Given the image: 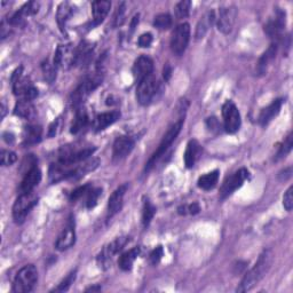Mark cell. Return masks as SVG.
<instances>
[{
  "instance_id": "obj_37",
  "label": "cell",
  "mask_w": 293,
  "mask_h": 293,
  "mask_svg": "<svg viewBox=\"0 0 293 293\" xmlns=\"http://www.w3.org/2000/svg\"><path fill=\"white\" fill-rule=\"evenodd\" d=\"M154 25L159 30H166L172 25V17L169 14H159L155 17Z\"/></svg>"
},
{
  "instance_id": "obj_31",
  "label": "cell",
  "mask_w": 293,
  "mask_h": 293,
  "mask_svg": "<svg viewBox=\"0 0 293 293\" xmlns=\"http://www.w3.org/2000/svg\"><path fill=\"white\" fill-rule=\"evenodd\" d=\"M42 129L40 126L30 125L24 130V143L25 144H34L38 143L42 140Z\"/></svg>"
},
{
  "instance_id": "obj_1",
  "label": "cell",
  "mask_w": 293,
  "mask_h": 293,
  "mask_svg": "<svg viewBox=\"0 0 293 293\" xmlns=\"http://www.w3.org/2000/svg\"><path fill=\"white\" fill-rule=\"evenodd\" d=\"M271 252L269 250L262 252L253 268L247 272V274H245L244 279L242 280L240 286L237 287V292H247L253 289L258 283L264 279L267 272H268L271 266Z\"/></svg>"
},
{
  "instance_id": "obj_9",
  "label": "cell",
  "mask_w": 293,
  "mask_h": 293,
  "mask_svg": "<svg viewBox=\"0 0 293 293\" xmlns=\"http://www.w3.org/2000/svg\"><path fill=\"white\" fill-rule=\"evenodd\" d=\"M222 116H224L225 130L228 133H235L241 127V114L239 108L232 101H226L222 105Z\"/></svg>"
},
{
  "instance_id": "obj_13",
  "label": "cell",
  "mask_w": 293,
  "mask_h": 293,
  "mask_svg": "<svg viewBox=\"0 0 293 293\" xmlns=\"http://www.w3.org/2000/svg\"><path fill=\"white\" fill-rule=\"evenodd\" d=\"M76 50L69 45H61L59 46L54 57V64L57 68L68 69L75 65Z\"/></svg>"
},
{
  "instance_id": "obj_16",
  "label": "cell",
  "mask_w": 293,
  "mask_h": 293,
  "mask_svg": "<svg viewBox=\"0 0 293 293\" xmlns=\"http://www.w3.org/2000/svg\"><path fill=\"white\" fill-rule=\"evenodd\" d=\"M126 190H127V185H123L118 187V188L114 191L113 195L110 196L108 203V213H107L108 219L114 218V216L122 210Z\"/></svg>"
},
{
  "instance_id": "obj_3",
  "label": "cell",
  "mask_w": 293,
  "mask_h": 293,
  "mask_svg": "<svg viewBox=\"0 0 293 293\" xmlns=\"http://www.w3.org/2000/svg\"><path fill=\"white\" fill-rule=\"evenodd\" d=\"M12 84L14 94L20 100L32 101L38 97V89L30 83V80L23 76V68L20 67L15 70L12 76Z\"/></svg>"
},
{
  "instance_id": "obj_32",
  "label": "cell",
  "mask_w": 293,
  "mask_h": 293,
  "mask_svg": "<svg viewBox=\"0 0 293 293\" xmlns=\"http://www.w3.org/2000/svg\"><path fill=\"white\" fill-rule=\"evenodd\" d=\"M72 14H74V9H72L71 6H70V4L62 3L59 6V9H58V22H59L60 28H61L62 30L65 27V23H67L70 20V17L72 16Z\"/></svg>"
},
{
  "instance_id": "obj_15",
  "label": "cell",
  "mask_w": 293,
  "mask_h": 293,
  "mask_svg": "<svg viewBox=\"0 0 293 293\" xmlns=\"http://www.w3.org/2000/svg\"><path fill=\"white\" fill-rule=\"evenodd\" d=\"M133 76L134 78L138 80V82H141L143 78L148 77V76L153 75L154 71V62L149 57H145V55H142L136 59V61L133 64Z\"/></svg>"
},
{
  "instance_id": "obj_24",
  "label": "cell",
  "mask_w": 293,
  "mask_h": 293,
  "mask_svg": "<svg viewBox=\"0 0 293 293\" xmlns=\"http://www.w3.org/2000/svg\"><path fill=\"white\" fill-rule=\"evenodd\" d=\"M14 114L23 119H32L36 115V110L31 101L19 100L14 108Z\"/></svg>"
},
{
  "instance_id": "obj_30",
  "label": "cell",
  "mask_w": 293,
  "mask_h": 293,
  "mask_svg": "<svg viewBox=\"0 0 293 293\" xmlns=\"http://www.w3.org/2000/svg\"><path fill=\"white\" fill-rule=\"evenodd\" d=\"M218 180H219V171L215 170L202 175L198 181H197V185H198L200 189L211 190L214 188L216 184H218Z\"/></svg>"
},
{
  "instance_id": "obj_21",
  "label": "cell",
  "mask_w": 293,
  "mask_h": 293,
  "mask_svg": "<svg viewBox=\"0 0 293 293\" xmlns=\"http://www.w3.org/2000/svg\"><path fill=\"white\" fill-rule=\"evenodd\" d=\"M38 11H39V4L38 3L30 2L28 4H25L19 12H16L13 15V17L11 19V24L17 25L22 21H24V19H27L28 16H31V15H34L36 13H38Z\"/></svg>"
},
{
  "instance_id": "obj_6",
  "label": "cell",
  "mask_w": 293,
  "mask_h": 293,
  "mask_svg": "<svg viewBox=\"0 0 293 293\" xmlns=\"http://www.w3.org/2000/svg\"><path fill=\"white\" fill-rule=\"evenodd\" d=\"M102 75L100 74H95L90 76V77L86 78L84 82L76 88L72 94V104L75 107H79V105L84 102L85 99L102 84Z\"/></svg>"
},
{
  "instance_id": "obj_49",
  "label": "cell",
  "mask_w": 293,
  "mask_h": 293,
  "mask_svg": "<svg viewBox=\"0 0 293 293\" xmlns=\"http://www.w3.org/2000/svg\"><path fill=\"white\" fill-rule=\"evenodd\" d=\"M57 126H58L57 123H53V125L50 126V127H49V133H48L49 136H53V135H55V133H57Z\"/></svg>"
},
{
  "instance_id": "obj_11",
  "label": "cell",
  "mask_w": 293,
  "mask_h": 293,
  "mask_svg": "<svg viewBox=\"0 0 293 293\" xmlns=\"http://www.w3.org/2000/svg\"><path fill=\"white\" fill-rule=\"evenodd\" d=\"M249 176L250 173L246 169H241L235 172L232 175L228 176L221 187V191H220L221 198L225 199L227 197H229L230 195L234 194L237 189H240L241 187L244 185L245 181L249 179Z\"/></svg>"
},
{
  "instance_id": "obj_34",
  "label": "cell",
  "mask_w": 293,
  "mask_h": 293,
  "mask_svg": "<svg viewBox=\"0 0 293 293\" xmlns=\"http://www.w3.org/2000/svg\"><path fill=\"white\" fill-rule=\"evenodd\" d=\"M42 70L45 80L52 84L55 79H57V67L54 63H50L49 61L44 62L42 64Z\"/></svg>"
},
{
  "instance_id": "obj_7",
  "label": "cell",
  "mask_w": 293,
  "mask_h": 293,
  "mask_svg": "<svg viewBox=\"0 0 293 293\" xmlns=\"http://www.w3.org/2000/svg\"><path fill=\"white\" fill-rule=\"evenodd\" d=\"M190 39V27L188 23L178 25L172 33L171 49L175 55H182L188 47Z\"/></svg>"
},
{
  "instance_id": "obj_35",
  "label": "cell",
  "mask_w": 293,
  "mask_h": 293,
  "mask_svg": "<svg viewBox=\"0 0 293 293\" xmlns=\"http://www.w3.org/2000/svg\"><path fill=\"white\" fill-rule=\"evenodd\" d=\"M155 213H156L155 206L151 204L149 200H145L144 205H143V211H142V224L144 227L149 226L151 220H153L154 218Z\"/></svg>"
},
{
  "instance_id": "obj_47",
  "label": "cell",
  "mask_w": 293,
  "mask_h": 293,
  "mask_svg": "<svg viewBox=\"0 0 293 293\" xmlns=\"http://www.w3.org/2000/svg\"><path fill=\"white\" fill-rule=\"evenodd\" d=\"M199 211H200V208L197 203H193L189 206H187V212L190 214H197V213H199Z\"/></svg>"
},
{
  "instance_id": "obj_46",
  "label": "cell",
  "mask_w": 293,
  "mask_h": 293,
  "mask_svg": "<svg viewBox=\"0 0 293 293\" xmlns=\"http://www.w3.org/2000/svg\"><path fill=\"white\" fill-rule=\"evenodd\" d=\"M124 13H125V4H122V6L118 8L117 13H116L115 16V24L120 25L124 21Z\"/></svg>"
},
{
  "instance_id": "obj_22",
  "label": "cell",
  "mask_w": 293,
  "mask_h": 293,
  "mask_svg": "<svg viewBox=\"0 0 293 293\" xmlns=\"http://www.w3.org/2000/svg\"><path fill=\"white\" fill-rule=\"evenodd\" d=\"M111 8V3L105 2V0H100V2H94L92 4V12L94 24H100L104 21Z\"/></svg>"
},
{
  "instance_id": "obj_26",
  "label": "cell",
  "mask_w": 293,
  "mask_h": 293,
  "mask_svg": "<svg viewBox=\"0 0 293 293\" xmlns=\"http://www.w3.org/2000/svg\"><path fill=\"white\" fill-rule=\"evenodd\" d=\"M276 52H277V45L272 44L270 45L269 48L261 55L259 62H258V72L260 75H265L267 72V69H268L269 64L276 57Z\"/></svg>"
},
{
  "instance_id": "obj_27",
  "label": "cell",
  "mask_w": 293,
  "mask_h": 293,
  "mask_svg": "<svg viewBox=\"0 0 293 293\" xmlns=\"http://www.w3.org/2000/svg\"><path fill=\"white\" fill-rule=\"evenodd\" d=\"M120 117L119 111H110V113L101 114L97 117L95 120V129L98 131H103L108 127V126L113 125L114 123L117 122Z\"/></svg>"
},
{
  "instance_id": "obj_36",
  "label": "cell",
  "mask_w": 293,
  "mask_h": 293,
  "mask_svg": "<svg viewBox=\"0 0 293 293\" xmlns=\"http://www.w3.org/2000/svg\"><path fill=\"white\" fill-rule=\"evenodd\" d=\"M190 7H191V2H189V0H184V2L176 4V6L174 8L175 16L180 20L186 19L189 15Z\"/></svg>"
},
{
  "instance_id": "obj_28",
  "label": "cell",
  "mask_w": 293,
  "mask_h": 293,
  "mask_svg": "<svg viewBox=\"0 0 293 293\" xmlns=\"http://www.w3.org/2000/svg\"><path fill=\"white\" fill-rule=\"evenodd\" d=\"M216 17H215V14L213 11H210L209 13H206L203 16V19H202L198 22V24H197L196 33H195L196 39L204 38L206 32L209 31V29L211 28V25L214 23Z\"/></svg>"
},
{
  "instance_id": "obj_23",
  "label": "cell",
  "mask_w": 293,
  "mask_h": 293,
  "mask_svg": "<svg viewBox=\"0 0 293 293\" xmlns=\"http://www.w3.org/2000/svg\"><path fill=\"white\" fill-rule=\"evenodd\" d=\"M200 154V145L196 140H190L187 144V149L185 153V164L187 169L194 168L197 158Z\"/></svg>"
},
{
  "instance_id": "obj_29",
  "label": "cell",
  "mask_w": 293,
  "mask_h": 293,
  "mask_svg": "<svg viewBox=\"0 0 293 293\" xmlns=\"http://www.w3.org/2000/svg\"><path fill=\"white\" fill-rule=\"evenodd\" d=\"M140 254V247H133L132 250H130L127 252H125L122 255H120L118 260L119 268L124 271H129L132 269L134 261L136 260V258Z\"/></svg>"
},
{
  "instance_id": "obj_2",
  "label": "cell",
  "mask_w": 293,
  "mask_h": 293,
  "mask_svg": "<svg viewBox=\"0 0 293 293\" xmlns=\"http://www.w3.org/2000/svg\"><path fill=\"white\" fill-rule=\"evenodd\" d=\"M182 125H184V120L180 119L179 122H176L174 125H172L169 129L168 132H166V134L163 136V139H161L157 150L155 151L153 156L149 158L148 163L145 164V169H144L145 172L151 171V169L154 168L161 156L165 155L166 151H168L170 146L172 145V143H173L175 139L178 138L179 133L181 132V129H182Z\"/></svg>"
},
{
  "instance_id": "obj_33",
  "label": "cell",
  "mask_w": 293,
  "mask_h": 293,
  "mask_svg": "<svg viewBox=\"0 0 293 293\" xmlns=\"http://www.w3.org/2000/svg\"><path fill=\"white\" fill-rule=\"evenodd\" d=\"M88 123V116L87 113L85 110H79L77 115H76V118L71 126V133L77 134L80 132L84 127H86V125Z\"/></svg>"
},
{
  "instance_id": "obj_43",
  "label": "cell",
  "mask_w": 293,
  "mask_h": 293,
  "mask_svg": "<svg viewBox=\"0 0 293 293\" xmlns=\"http://www.w3.org/2000/svg\"><path fill=\"white\" fill-rule=\"evenodd\" d=\"M164 257V250L161 246H157L155 250H153L150 255H149V260L151 265H157L159 264V261L161 260V258Z\"/></svg>"
},
{
  "instance_id": "obj_12",
  "label": "cell",
  "mask_w": 293,
  "mask_h": 293,
  "mask_svg": "<svg viewBox=\"0 0 293 293\" xmlns=\"http://www.w3.org/2000/svg\"><path fill=\"white\" fill-rule=\"evenodd\" d=\"M236 16H237V11L234 6L221 7L219 11V16L216 19L218 20L216 25H218L219 31L225 34L230 33L232 28H234Z\"/></svg>"
},
{
  "instance_id": "obj_20",
  "label": "cell",
  "mask_w": 293,
  "mask_h": 293,
  "mask_svg": "<svg viewBox=\"0 0 293 293\" xmlns=\"http://www.w3.org/2000/svg\"><path fill=\"white\" fill-rule=\"evenodd\" d=\"M76 242V232H75V228L72 224H70L67 228H65L60 236L58 237V241H57V249L59 251H64V250H68Z\"/></svg>"
},
{
  "instance_id": "obj_14",
  "label": "cell",
  "mask_w": 293,
  "mask_h": 293,
  "mask_svg": "<svg viewBox=\"0 0 293 293\" xmlns=\"http://www.w3.org/2000/svg\"><path fill=\"white\" fill-rule=\"evenodd\" d=\"M134 149V140L130 136H119L116 139L113 149V157L115 160H122L127 157Z\"/></svg>"
},
{
  "instance_id": "obj_50",
  "label": "cell",
  "mask_w": 293,
  "mask_h": 293,
  "mask_svg": "<svg viewBox=\"0 0 293 293\" xmlns=\"http://www.w3.org/2000/svg\"><path fill=\"white\" fill-rule=\"evenodd\" d=\"M86 291L87 292H94V291H101V286H90L88 287V289H86Z\"/></svg>"
},
{
  "instance_id": "obj_48",
  "label": "cell",
  "mask_w": 293,
  "mask_h": 293,
  "mask_svg": "<svg viewBox=\"0 0 293 293\" xmlns=\"http://www.w3.org/2000/svg\"><path fill=\"white\" fill-rule=\"evenodd\" d=\"M163 72H164V78H165V80H169L170 77H171V72H172L170 65H165Z\"/></svg>"
},
{
  "instance_id": "obj_40",
  "label": "cell",
  "mask_w": 293,
  "mask_h": 293,
  "mask_svg": "<svg viewBox=\"0 0 293 293\" xmlns=\"http://www.w3.org/2000/svg\"><path fill=\"white\" fill-rule=\"evenodd\" d=\"M101 194H102V189H100V188L90 189L88 191L87 200H86V205H87V209H93L94 206H97L98 200L100 198Z\"/></svg>"
},
{
  "instance_id": "obj_4",
  "label": "cell",
  "mask_w": 293,
  "mask_h": 293,
  "mask_svg": "<svg viewBox=\"0 0 293 293\" xmlns=\"http://www.w3.org/2000/svg\"><path fill=\"white\" fill-rule=\"evenodd\" d=\"M38 281V271L33 265L24 266L20 270L13 283V291L16 293H25L33 290Z\"/></svg>"
},
{
  "instance_id": "obj_18",
  "label": "cell",
  "mask_w": 293,
  "mask_h": 293,
  "mask_svg": "<svg viewBox=\"0 0 293 293\" xmlns=\"http://www.w3.org/2000/svg\"><path fill=\"white\" fill-rule=\"evenodd\" d=\"M282 103H283V101L281 99H277V100L272 101L268 107L262 109V111L259 115V124L261 126L268 125L271 120L280 114L281 108H282Z\"/></svg>"
},
{
  "instance_id": "obj_44",
  "label": "cell",
  "mask_w": 293,
  "mask_h": 293,
  "mask_svg": "<svg viewBox=\"0 0 293 293\" xmlns=\"http://www.w3.org/2000/svg\"><path fill=\"white\" fill-rule=\"evenodd\" d=\"M151 43H153V34L151 33H143V34H141L139 40H138V44H139V46L140 47H149Z\"/></svg>"
},
{
  "instance_id": "obj_41",
  "label": "cell",
  "mask_w": 293,
  "mask_h": 293,
  "mask_svg": "<svg viewBox=\"0 0 293 293\" xmlns=\"http://www.w3.org/2000/svg\"><path fill=\"white\" fill-rule=\"evenodd\" d=\"M16 161V154L9 150L2 151V165L3 166H11Z\"/></svg>"
},
{
  "instance_id": "obj_10",
  "label": "cell",
  "mask_w": 293,
  "mask_h": 293,
  "mask_svg": "<svg viewBox=\"0 0 293 293\" xmlns=\"http://www.w3.org/2000/svg\"><path fill=\"white\" fill-rule=\"evenodd\" d=\"M129 242V237H118L114 242H111L104 249L101 251V253L98 257V264L101 268H109L113 261L114 257L118 253L119 251L123 250V247Z\"/></svg>"
},
{
  "instance_id": "obj_8",
  "label": "cell",
  "mask_w": 293,
  "mask_h": 293,
  "mask_svg": "<svg viewBox=\"0 0 293 293\" xmlns=\"http://www.w3.org/2000/svg\"><path fill=\"white\" fill-rule=\"evenodd\" d=\"M158 90V82L154 75L143 78L139 82L138 90H136V98L140 104L146 105L154 100L156 93Z\"/></svg>"
},
{
  "instance_id": "obj_19",
  "label": "cell",
  "mask_w": 293,
  "mask_h": 293,
  "mask_svg": "<svg viewBox=\"0 0 293 293\" xmlns=\"http://www.w3.org/2000/svg\"><path fill=\"white\" fill-rule=\"evenodd\" d=\"M284 25H285L284 13L279 12L275 19L270 20V21L266 24L265 31L271 38H279L281 36L283 29H284Z\"/></svg>"
},
{
  "instance_id": "obj_17",
  "label": "cell",
  "mask_w": 293,
  "mask_h": 293,
  "mask_svg": "<svg viewBox=\"0 0 293 293\" xmlns=\"http://www.w3.org/2000/svg\"><path fill=\"white\" fill-rule=\"evenodd\" d=\"M40 180H42V172L36 166V168H33L25 173L21 186H20V194L31 193L39 185Z\"/></svg>"
},
{
  "instance_id": "obj_45",
  "label": "cell",
  "mask_w": 293,
  "mask_h": 293,
  "mask_svg": "<svg viewBox=\"0 0 293 293\" xmlns=\"http://www.w3.org/2000/svg\"><path fill=\"white\" fill-rule=\"evenodd\" d=\"M88 189H89V185L79 187V188H77V189L72 191L71 196H70V199H71V200H76V199L80 198V197H82L85 193H88V191H89Z\"/></svg>"
},
{
  "instance_id": "obj_39",
  "label": "cell",
  "mask_w": 293,
  "mask_h": 293,
  "mask_svg": "<svg viewBox=\"0 0 293 293\" xmlns=\"http://www.w3.org/2000/svg\"><path fill=\"white\" fill-rule=\"evenodd\" d=\"M76 272H77V270H74L70 272V274L65 277V279L60 283V284L58 285L57 289H54L53 291L55 292H64V291H68L69 290V287L71 286L72 283L75 282L76 280Z\"/></svg>"
},
{
  "instance_id": "obj_25",
  "label": "cell",
  "mask_w": 293,
  "mask_h": 293,
  "mask_svg": "<svg viewBox=\"0 0 293 293\" xmlns=\"http://www.w3.org/2000/svg\"><path fill=\"white\" fill-rule=\"evenodd\" d=\"M93 53V46L87 42L80 44V46L76 49L75 65H85L89 62Z\"/></svg>"
},
{
  "instance_id": "obj_42",
  "label": "cell",
  "mask_w": 293,
  "mask_h": 293,
  "mask_svg": "<svg viewBox=\"0 0 293 293\" xmlns=\"http://www.w3.org/2000/svg\"><path fill=\"white\" fill-rule=\"evenodd\" d=\"M283 206L287 212H291L293 208V187L291 186L283 196Z\"/></svg>"
},
{
  "instance_id": "obj_5",
  "label": "cell",
  "mask_w": 293,
  "mask_h": 293,
  "mask_svg": "<svg viewBox=\"0 0 293 293\" xmlns=\"http://www.w3.org/2000/svg\"><path fill=\"white\" fill-rule=\"evenodd\" d=\"M38 203V196L34 193L20 194L13 206V218L16 224H21L27 218L36 204Z\"/></svg>"
},
{
  "instance_id": "obj_38",
  "label": "cell",
  "mask_w": 293,
  "mask_h": 293,
  "mask_svg": "<svg viewBox=\"0 0 293 293\" xmlns=\"http://www.w3.org/2000/svg\"><path fill=\"white\" fill-rule=\"evenodd\" d=\"M292 146H293V141H292V133H290L289 135L286 136V139L284 142H283V144L281 145V148L279 150V153H277V157H276V160H279L283 157H285V156L290 153L291 149H292Z\"/></svg>"
}]
</instances>
